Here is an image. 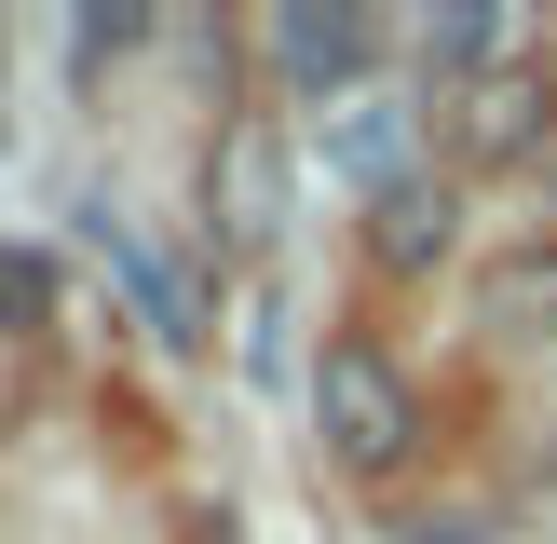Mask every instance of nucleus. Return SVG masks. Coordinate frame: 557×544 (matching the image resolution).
<instances>
[{"instance_id": "f257e3e1", "label": "nucleus", "mask_w": 557, "mask_h": 544, "mask_svg": "<svg viewBox=\"0 0 557 544\" xmlns=\"http://www.w3.org/2000/svg\"><path fill=\"white\" fill-rule=\"evenodd\" d=\"M313 422H326V449L368 462V477L422 449V395L381 368V341H326V354H313Z\"/></svg>"}, {"instance_id": "f03ea898", "label": "nucleus", "mask_w": 557, "mask_h": 544, "mask_svg": "<svg viewBox=\"0 0 557 544\" xmlns=\"http://www.w3.org/2000/svg\"><path fill=\"white\" fill-rule=\"evenodd\" d=\"M272 218H286V150H272V109H232L205 150V232L218 245H272Z\"/></svg>"}, {"instance_id": "7ed1b4c3", "label": "nucleus", "mask_w": 557, "mask_h": 544, "mask_svg": "<svg viewBox=\"0 0 557 544\" xmlns=\"http://www.w3.org/2000/svg\"><path fill=\"white\" fill-rule=\"evenodd\" d=\"M449 136H462V163H531L544 136H557V82H544V69L462 82V96H449Z\"/></svg>"}, {"instance_id": "20e7f679", "label": "nucleus", "mask_w": 557, "mask_h": 544, "mask_svg": "<svg viewBox=\"0 0 557 544\" xmlns=\"http://www.w3.org/2000/svg\"><path fill=\"white\" fill-rule=\"evenodd\" d=\"M449 177H395V190H368V259L381 272H435L449 259Z\"/></svg>"}, {"instance_id": "39448f33", "label": "nucleus", "mask_w": 557, "mask_h": 544, "mask_svg": "<svg viewBox=\"0 0 557 544\" xmlns=\"http://www.w3.org/2000/svg\"><path fill=\"white\" fill-rule=\"evenodd\" d=\"M96 245H109V272H123V286H136V313H150L163 341H205V286H190L177 259H150V245L123 232V218H96Z\"/></svg>"}, {"instance_id": "423d86ee", "label": "nucleus", "mask_w": 557, "mask_h": 544, "mask_svg": "<svg viewBox=\"0 0 557 544\" xmlns=\"http://www.w3.org/2000/svg\"><path fill=\"white\" fill-rule=\"evenodd\" d=\"M354 54H368V14H341V0H286L272 14V69L286 82H341Z\"/></svg>"}, {"instance_id": "0eeeda50", "label": "nucleus", "mask_w": 557, "mask_h": 544, "mask_svg": "<svg viewBox=\"0 0 557 544\" xmlns=\"http://www.w3.org/2000/svg\"><path fill=\"white\" fill-rule=\"evenodd\" d=\"M476 313L504 326V341H557V245H504L476 286Z\"/></svg>"}, {"instance_id": "6e6552de", "label": "nucleus", "mask_w": 557, "mask_h": 544, "mask_svg": "<svg viewBox=\"0 0 557 544\" xmlns=\"http://www.w3.org/2000/svg\"><path fill=\"white\" fill-rule=\"evenodd\" d=\"M341 163H354V177H368V190L422 177V163H408V123H395V109H381V123H368V109H354V123H341Z\"/></svg>"}, {"instance_id": "1a4fd4ad", "label": "nucleus", "mask_w": 557, "mask_h": 544, "mask_svg": "<svg viewBox=\"0 0 557 544\" xmlns=\"http://www.w3.org/2000/svg\"><path fill=\"white\" fill-rule=\"evenodd\" d=\"M0 313H14V326H41V313H54V272H41V259H14V245H0Z\"/></svg>"}, {"instance_id": "9d476101", "label": "nucleus", "mask_w": 557, "mask_h": 544, "mask_svg": "<svg viewBox=\"0 0 557 544\" xmlns=\"http://www.w3.org/2000/svg\"><path fill=\"white\" fill-rule=\"evenodd\" d=\"M422 544H462V531H422Z\"/></svg>"}]
</instances>
